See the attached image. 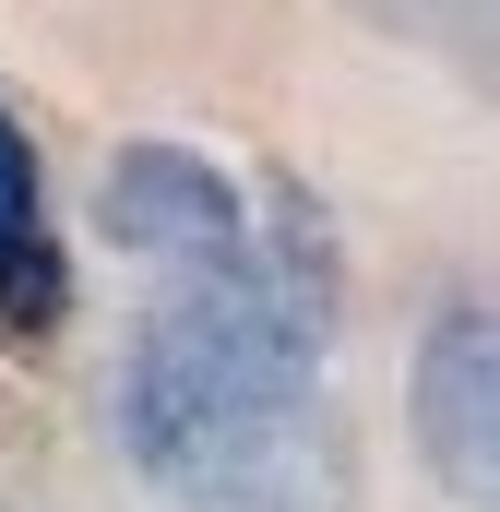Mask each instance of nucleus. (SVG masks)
<instances>
[{
	"label": "nucleus",
	"mask_w": 500,
	"mask_h": 512,
	"mask_svg": "<svg viewBox=\"0 0 500 512\" xmlns=\"http://www.w3.org/2000/svg\"><path fill=\"white\" fill-rule=\"evenodd\" d=\"M310 370H322V274H298V239H250L239 262L179 274L131 322L108 429L179 512H286Z\"/></svg>",
	"instance_id": "1"
},
{
	"label": "nucleus",
	"mask_w": 500,
	"mask_h": 512,
	"mask_svg": "<svg viewBox=\"0 0 500 512\" xmlns=\"http://www.w3.org/2000/svg\"><path fill=\"white\" fill-rule=\"evenodd\" d=\"M405 429H417V465L453 501L500 512V298L429 310L417 370H405Z\"/></svg>",
	"instance_id": "2"
},
{
	"label": "nucleus",
	"mask_w": 500,
	"mask_h": 512,
	"mask_svg": "<svg viewBox=\"0 0 500 512\" xmlns=\"http://www.w3.org/2000/svg\"><path fill=\"white\" fill-rule=\"evenodd\" d=\"M96 215L120 251H155V262H239L250 251V215H239V179L191 143H120L108 179H96Z\"/></svg>",
	"instance_id": "3"
},
{
	"label": "nucleus",
	"mask_w": 500,
	"mask_h": 512,
	"mask_svg": "<svg viewBox=\"0 0 500 512\" xmlns=\"http://www.w3.org/2000/svg\"><path fill=\"white\" fill-rule=\"evenodd\" d=\"M60 322V251H48V203H36V155L0 108V334H48Z\"/></svg>",
	"instance_id": "4"
}]
</instances>
